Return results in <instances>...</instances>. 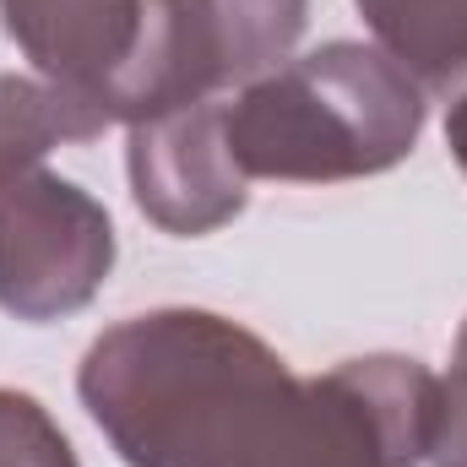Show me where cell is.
Wrapping results in <instances>:
<instances>
[{"label":"cell","mask_w":467,"mask_h":467,"mask_svg":"<svg viewBox=\"0 0 467 467\" xmlns=\"http://www.w3.org/2000/svg\"><path fill=\"white\" fill-rule=\"evenodd\" d=\"M115 266V223L99 196L44 163L0 180V310L27 327L77 316Z\"/></svg>","instance_id":"277c9868"},{"label":"cell","mask_w":467,"mask_h":467,"mask_svg":"<svg viewBox=\"0 0 467 467\" xmlns=\"http://www.w3.org/2000/svg\"><path fill=\"white\" fill-rule=\"evenodd\" d=\"M424 130V93L375 44L332 38L239 88L229 147L244 180L337 185L397 169Z\"/></svg>","instance_id":"7a4b0ae2"},{"label":"cell","mask_w":467,"mask_h":467,"mask_svg":"<svg viewBox=\"0 0 467 467\" xmlns=\"http://www.w3.org/2000/svg\"><path fill=\"white\" fill-rule=\"evenodd\" d=\"M109 125L93 115L82 99L44 77H11L0 71V180L38 169L55 147L93 141Z\"/></svg>","instance_id":"ba28073f"},{"label":"cell","mask_w":467,"mask_h":467,"mask_svg":"<svg viewBox=\"0 0 467 467\" xmlns=\"http://www.w3.org/2000/svg\"><path fill=\"white\" fill-rule=\"evenodd\" d=\"M141 16L147 0H0V22L33 71L82 99L104 125V104L136 55Z\"/></svg>","instance_id":"8992f818"},{"label":"cell","mask_w":467,"mask_h":467,"mask_svg":"<svg viewBox=\"0 0 467 467\" xmlns=\"http://www.w3.org/2000/svg\"><path fill=\"white\" fill-rule=\"evenodd\" d=\"M125 174L147 223L196 239L234 223L250 202V180L229 147V104H191L125 125Z\"/></svg>","instance_id":"5b68a950"},{"label":"cell","mask_w":467,"mask_h":467,"mask_svg":"<svg viewBox=\"0 0 467 467\" xmlns=\"http://www.w3.org/2000/svg\"><path fill=\"white\" fill-rule=\"evenodd\" d=\"M430 462L467 467V321H462V332H457V348H451V369L441 380V419H435Z\"/></svg>","instance_id":"30bf717a"},{"label":"cell","mask_w":467,"mask_h":467,"mask_svg":"<svg viewBox=\"0 0 467 467\" xmlns=\"http://www.w3.org/2000/svg\"><path fill=\"white\" fill-rule=\"evenodd\" d=\"M77 397L125 467H419L441 380L402 353L299 375L250 327L169 305L93 337Z\"/></svg>","instance_id":"6da1fadb"},{"label":"cell","mask_w":467,"mask_h":467,"mask_svg":"<svg viewBox=\"0 0 467 467\" xmlns=\"http://www.w3.org/2000/svg\"><path fill=\"white\" fill-rule=\"evenodd\" d=\"M375 49L419 93H467V0H353Z\"/></svg>","instance_id":"52a82bcc"},{"label":"cell","mask_w":467,"mask_h":467,"mask_svg":"<svg viewBox=\"0 0 467 467\" xmlns=\"http://www.w3.org/2000/svg\"><path fill=\"white\" fill-rule=\"evenodd\" d=\"M0 467H82L66 430L27 391L0 386Z\"/></svg>","instance_id":"9c48e42d"},{"label":"cell","mask_w":467,"mask_h":467,"mask_svg":"<svg viewBox=\"0 0 467 467\" xmlns=\"http://www.w3.org/2000/svg\"><path fill=\"white\" fill-rule=\"evenodd\" d=\"M310 0H147L141 38L104 104L109 125L213 104L294 60Z\"/></svg>","instance_id":"3957f363"},{"label":"cell","mask_w":467,"mask_h":467,"mask_svg":"<svg viewBox=\"0 0 467 467\" xmlns=\"http://www.w3.org/2000/svg\"><path fill=\"white\" fill-rule=\"evenodd\" d=\"M446 147H451L457 169L467 174V93H457V104H451V115H446Z\"/></svg>","instance_id":"8fae6325"}]
</instances>
